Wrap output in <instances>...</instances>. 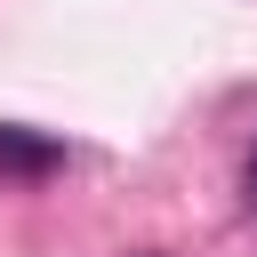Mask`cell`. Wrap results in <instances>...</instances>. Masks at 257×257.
<instances>
[{"label": "cell", "instance_id": "1", "mask_svg": "<svg viewBox=\"0 0 257 257\" xmlns=\"http://www.w3.org/2000/svg\"><path fill=\"white\" fill-rule=\"evenodd\" d=\"M48 169H64V145L40 137V128L0 120V177H48Z\"/></svg>", "mask_w": 257, "mask_h": 257}, {"label": "cell", "instance_id": "2", "mask_svg": "<svg viewBox=\"0 0 257 257\" xmlns=\"http://www.w3.org/2000/svg\"><path fill=\"white\" fill-rule=\"evenodd\" d=\"M249 209H257V153H249Z\"/></svg>", "mask_w": 257, "mask_h": 257}, {"label": "cell", "instance_id": "3", "mask_svg": "<svg viewBox=\"0 0 257 257\" xmlns=\"http://www.w3.org/2000/svg\"><path fill=\"white\" fill-rule=\"evenodd\" d=\"M145 257H161V249H145Z\"/></svg>", "mask_w": 257, "mask_h": 257}]
</instances>
